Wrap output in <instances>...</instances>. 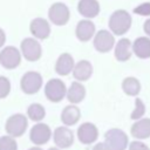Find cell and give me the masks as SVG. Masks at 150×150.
Returning a JSON list of instances; mask_svg holds the SVG:
<instances>
[{"label": "cell", "mask_w": 150, "mask_h": 150, "mask_svg": "<svg viewBox=\"0 0 150 150\" xmlns=\"http://www.w3.org/2000/svg\"><path fill=\"white\" fill-rule=\"evenodd\" d=\"M129 150H150L146 144H144L141 141H134L129 145Z\"/></svg>", "instance_id": "29"}, {"label": "cell", "mask_w": 150, "mask_h": 150, "mask_svg": "<svg viewBox=\"0 0 150 150\" xmlns=\"http://www.w3.org/2000/svg\"><path fill=\"white\" fill-rule=\"evenodd\" d=\"M131 15L124 9L115 11L109 18V28L115 35H123L131 27Z\"/></svg>", "instance_id": "1"}, {"label": "cell", "mask_w": 150, "mask_h": 150, "mask_svg": "<svg viewBox=\"0 0 150 150\" xmlns=\"http://www.w3.org/2000/svg\"><path fill=\"white\" fill-rule=\"evenodd\" d=\"M21 52L26 60L28 61H36L41 57V46L40 43L32 38H26L21 42Z\"/></svg>", "instance_id": "9"}, {"label": "cell", "mask_w": 150, "mask_h": 150, "mask_svg": "<svg viewBox=\"0 0 150 150\" xmlns=\"http://www.w3.org/2000/svg\"><path fill=\"white\" fill-rule=\"evenodd\" d=\"M91 74H93V66L87 60L79 61L73 69V75L77 81H87L89 80Z\"/></svg>", "instance_id": "19"}, {"label": "cell", "mask_w": 150, "mask_h": 150, "mask_svg": "<svg viewBox=\"0 0 150 150\" xmlns=\"http://www.w3.org/2000/svg\"><path fill=\"white\" fill-rule=\"evenodd\" d=\"M50 135H52V131H50V128L47 124L38 123L30 129L29 138L34 144L42 145V144H45L49 141Z\"/></svg>", "instance_id": "10"}, {"label": "cell", "mask_w": 150, "mask_h": 150, "mask_svg": "<svg viewBox=\"0 0 150 150\" xmlns=\"http://www.w3.org/2000/svg\"><path fill=\"white\" fill-rule=\"evenodd\" d=\"M54 142L59 148H69L74 142L73 131L66 127H59L54 131Z\"/></svg>", "instance_id": "12"}, {"label": "cell", "mask_w": 150, "mask_h": 150, "mask_svg": "<svg viewBox=\"0 0 150 150\" xmlns=\"http://www.w3.org/2000/svg\"><path fill=\"white\" fill-rule=\"evenodd\" d=\"M29 29H30V33L40 40L48 38L49 33H50L49 23L43 18H35L34 20H32V22L29 25Z\"/></svg>", "instance_id": "13"}, {"label": "cell", "mask_w": 150, "mask_h": 150, "mask_svg": "<svg viewBox=\"0 0 150 150\" xmlns=\"http://www.w3.org/2000/svg\"><path fill=\"white\" fill-rule=\"evenodd\" d=\"M48 150H59L57 148H50V149H48Z\"/></svg>", "instance_id": "34"}, {"label": "cell", "mask_w": 150, "mask_h": 150, "mask_svg": "<svg viewBox=\"0 0 150 150\" xmlns=\"http://www.w3.org/2000/svg\"><path fill=\"white\" fill-rule=\"evenodd\" d=\"M143 29H144L145 34H146L148 36H150V19H148V20L144 22V25H143Z\"/></svg>", "instance_id": "31"}, {"label": "cell", "mask_w": 150, "mask_h": 150, "mask_svg": "<svg viewBox=\"0 0 150 150\" xmlns=\"http://www.w3.org/2000/svg\"><path fill=\"white\" fill-rule=\"evenodd\" d=\"M131 135L138 139H145L150 137V118L137 120L130 129Z\"/></svg>", "instance_id": "14"}, {"label": "cell", "mask_w": 150, "mask_h": 150, "mask_svg": "<svg viewBox=\"0 0 150 150\" xmlns=\"http://www.w3.org/2000/svg\"><path fill=\"white\" fill-rule=\"evenodd\" d=\"M0 150H18V144L13 136L0 137Z\"/></svg>", "instance_id": "25"}, {"label": "cell", "mask_w": 150, "mask_h": 150, "mask_svg": "<svg viewBox=\"0 0 150 150\" xmlns=\"http://www.w3.org/2000/svg\"><path fill=\"white\" fill-rule=\"evenodd\" d=\"M114 45H115V38L110 32L105 29H101L95 34L94 47L97 52L107 53L114 47Z\"/></svg>", "instance_id": "8"}, {"label": "cell", "mask_w": 150, "mask_h": 150, "mask_svg": "<svg viewBox=\"0 0 150 150\" xmlns=\"http://www.w3.org/2000/svg\"><path fill=\"white\" fill-rule=\"evenodd\" d=\"M77 9L81 15L91 19L100 13V4L97 0H80Z\"/></svg>", "instance_id": "17"}, {"label": "cell", "mask_w": 150, "mask_h": 150, "mask_svg": "<svg viewBox=\"0 0 150 150\" xmlns=\"http://www.w3.org/2000/svg\"><path fill=\"white\" fill-rule=\"evenodd\" d=\"M42 86V76L36 71H28L21 77V89L26 94H35Z\"/></svg>", "instance_id": "6"}, {"label": "cell", "mask_w": 150, "mask_h": 150, "mask_svg": "<svg viewBox=\"0 0 150 150\" xmlns=\"http://www.w3.org/2000/svg\"><path fill=\"white\" fill-rule=\"evenodd\" d=\"M145 112V105L142 102L141 98H136L135 100V110L131 112V118L132 120H139Z\"/></svg>", "instance_id": "26"}, {"label": "cell", "mask_w": 150, "mask_h": 150, "mask_svg": "<svg viewBox=\"0 0 150 150\" xmlns=\"http://www.w3.org/2000/svg\"><path fill=\"white\" fill-rule=\"evenodd\" d=\"M132 52L139 59L150 57V39L146 36H139L132 42Z\"/></svg>", "instance_id": "18"}, {"label": "cell", "mask_w": 150, "mask_h": 150, "mask_svg": "<svg viewBox=\"0 0 150 150\" xmlns=\"http://www.w3.org/2000/svg\"><path fill=\"white\" fill-rule=\"evenodd\" d=\"M11 91L9 80L5 76H0V98H5Z\"/></svg>", "instance_id": "27"}, {"label": "cell", "mask_w": 150, "mask_h": 150, "mask_svg": "<svg viewBox=\"0 0 150 150\" xmlns=\"http://www.w3.org/2000/svg\"><path fill=\"white\" fill-rule=\"evenodd\" d=\"M21 62V55L18 48L8 46L0 52V64L6 69H14Z\"/></svg>", "instance_id": "4"}, {"label": "cell", "mask_w": 150, "mask_h": 150, "mask_svg": "<svg viewBox=\"0 0 150 150\" xmlns=\"http://www.w3.org/2000/svg\"><path fill=\"white\" fill-rule=\"evenodd\" d=\"M104 143L110 150H125L128 146V136L121 129H110L104 135Z\"/></svg>", "instance_id": "2"}, {"label": "cell", "mask_w": 150, "mask_h": 150, "mask_svg": "<svg viewBox=\"0 0 150 150\" xmlns=\"http://www.w3.org/2000/svg\"><path fill=\"white\" fill-rule=\"evenodd\" d=\"M132 53H134L132 45L129 39L123 38L120 41H117V43L115 46V57L117 59V61H121V62L128 61L131 57Z\"/></svg>", "instance_id": "15"}, {"label": "cell", "mask_w": 150, "mask_h": 150, "mask_svg": "<svg viewBox=\"0 0 150 150\" xmlns=\"http://www.w3.org/2000/svg\"><path fill=\"white\" fill-rule=\"evenodd\" d=\"M74 67L75 66H74V60H73L71 55L68 53H63L59 56V59L56 61L55 70L60 75H68L70 71H73Z\"/></svg>", "instance_id": "20"}, {"label": "cell", "mask_w": 150, "mask_h": 150, "mask_svg": "<svg viewBox=\"0 0 150 150\" xmlns=\"http://www.w3.org/2000/svg\"><path fill=\"white\" fill-rule=\"evenodd\" d=\"M86 96V89L80 82H73L67 90V98L71 103H80Z\"/></svg>", "instance_id": "21"}, {"label": "cell", "mask_w": 150, "mask_h": 150, "mask_svg": "<svg viewBox=\"0 0 150 150\" xmlns=\"http://www.w3.org/2000/svg\"><path fill=\"white\" fill-rule=\"evenodd\" d=\"M27 129V117L22 114L12 115L6 122V131L9 136L20 137Z\"/></svg>", "instance_id": "3"}, {"label": "cell", "mask_w": 150, "mask_h": 150, "mask_svg": "<svg viewBox=\"0 0 150 150\" xmlns=\"http://www.w3.org/2000/svg\"><path fill=\"white\" fill-rule=\"evenodd\" d=\"M122 89L123 91L129 96H136L141 91V83L136 77H125L122 82Z\"/></svg>", "instance_id": "23"}, {"label": "cell", "mask_w": 150, "mask_h": 150, "mask_svg": "<svg viewBox=\"0 0 150 150\" xmlns=\"http://www.w3.org/2000/svg\"><path fill=\"white\" fill-rule=\"evenodd\" d=\"M77 137L81 143L83 144H91L94 143L98 137V130L95 127V124L90 122H86L81 124L77 129Z\"/></svg>", "instance_id": "11"}, {"label": "cell", "mask_w": 150, "mask_h": 150, "mask_svg": "<svg viewBox=\"0 0 150 150\" xmlns=\"http://www.w3.org/2000/svg\"><path fill=\"white\" fill-rule=\"evenodd\" d=\"M81 112L80 109L75 105H67L61 114V121L66 125H74L80 120Z\"/></svg>", "instance_id": "22"}, {"label": "cell", "mask_w": 150, "mask_h": 150, "mask_svg": "<svg viewBox=\"0 0 150 150\" xmlns=\"http://www.w3.org/2000/svg\"><path fill=\"white\" fill-rule=\"evenodd\" d=\"M93 150H110L105 143H97L96 145H94Z\"/></svg>", "instance_id": "30"}, {"label": "cell", "mask_w": 150, "mask_h": 150, "mask_svg": "<svg viewBox=\"0 0 150 150\" xmlns=\"http://www.w3.org/2000/svg\"><path fill=\"white\" fill-rule=\"evenodd\" d=\"M45 94L52 102H60L66 96V86L59 79H52L45 87Z\"/></svg>", "instance_id": "5"}, {"label": "cell", "mask_w": 150, "mask_h": 150, "mask_svg": "<svg viewBox=\"0 0 150 150\" xmlns=\"http://www.w3.org/2000/svg\"><path fill=\"white\" fill-rule=\"evenodd\" d=\"M49 20L56 26H63L69 20V9L62 2H55L48 11Z\"/></svg>", "instance_id": "7"}, {"label": "cell", "mask_w": 150, "mask_h": 150, "mask_svg": "<svg viewBox=\"0 0 150 150\" xmlns=\"http://www.w3.org/2000/svg\"><path fill=\"white\" fill-rule=\"evenodd\" d=\"M134 13H136L138 15H143V16H149L150 15V2H144V4H141L139 6L135 7Z\"/></svg>", "instance_id": "28"}, {"label": "cell", "mask_w": 150, "mask_h": 150, "mask_svg": "<svg viewBox=\"0 0 150 150\" xmlns=\"http://www.w3.org/2000/svg\"><path fill=\"white\" fill-rule=\"evenodd\" d=\"M28 150H42L41 148H38V146H34V148H30V149H28Z\"/></svg>", "instance_id": "33"}, {"label": "cell", "mask_w": 150, "mask_h": 150, "mask_svg": "<svg viewBox=\"0 0 150 150\" xmlns=\"http://www.w3.org/2000/svg\"><path fill=\"white\" fill-rule=\"evenodd\" d=\"M76 36L80 41H89L95 33V25L90 20H81L76 26Z\"/></svg>", "instance_id": "16"}, {"label": "cell", "mask_w": 150, "mask_h": 150, "mask_svg": "<svg viewBox=\"0 0 150 150\" xmlns=\"http://www.w3.org/2000/svg\"><path fill=\"white\" fill-rule=\"evenodd\" d=\"M5 40H6V35H5L4 30L0 28V47H2V46H4V43H5Z\"/></svg>", "instance_id": "32"}, {"label": "cell", "mask_w": 150, "mask_h": 150, "mask_svg": "<svg viewBox=\"0 0 150 150\" xmlns=\"http://www.w3.org/2000/svg\"><path fill=\"white\" fill-rule=\"evenodd\" d=\"M27 114H28V117L32 120V121H41L43 117H45V108L39 104V103H33L28 107L27 109Z\"/></svg>", "instance_id": "24"}]
</instances>
